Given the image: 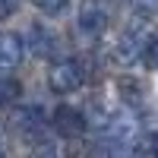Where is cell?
Returning a JSON list of instances; mask_svg holds the SVG:
<instances>
[{
    "instance_id": "1",
    "label": "cell",
    "mask_w": 158,
    "mask_h": 158,
    "mask_svg": "<svg viewBox=\"0 0 158 158\" xmlns=\"http://www.w3.org/2000/svg\"><path fill=\"white\" fill-rule=\"evenodd\" d=\"M152 38H146V29H142L139 22L133 25H127V29L120 32V38H117V44H114V57L117 63H136L139 57H146V48H149Z\"/></svg>"
},
{
    "instance_id": "2",
    "label": "cell",
    "mask_w": 158,
    "mask_h": 158,
    "mask_svg": "<svg viewBox=\"0 0 158 158\" xmlns=\"http://www.w3.org/2000/svg\"><path fill=\"white\" fill-rule=\"evenodd\" d=\"M48 85L57 95H70V92H76L82 85V67L76 60H57L48 73Z\"/></svg>"
},
{
    "instance_id": "3",
    "label": "cell",
    "mask_w": 158,
    "mask_h": 158,
    "mask_svg": "<svg viewBox=\"0 0 158 158\" xmlns=\"http://www.w3.org/2000/svg\"><path fill=\"white\" fill-rule=\"evenodd\" d=\"M108 25V13H104L101 0H82L79 3V29L85 35H101Z\"/></svg>"
},
{
    "instance_id": "4",
    "label": "cell",
    "mask_w": 158,
    "mask_h": 158,
    "mask_svg": "<svg viewBox=\"0 0 158 158\" xmlns=\"http://www.w3.org/2000/svg\"><path fill=\"white\" fill-rule=\"evenodd\" d=\"M10 127L16 130L19 136L32 139L35 133H41V130H44V111H41V108H19L16 114L10 117Z\"/></svg>"
},
{
    "instance_id": "5",
    "label": "cell",
    "mask_w": 158,
    "mask_h": 158,
    "mask_svg": "<svg viewBox=\"0 0 158 158\" xmlns=\"http://www.w3.org/2000/svg\"><path fill=\"white\" fill-rule=\"evenodd\" d=\"M54 127H57V133H60V136L76 139V136H82L85 120H82V114H79L76 108H70V104H60V108L54 111Z\"/></svg>"
},
{
    "instance_id": "6",
    "label": "cell",
    "mask_w": 158,
    "mask_h": 158,
    "mask_svg": "<svg viewBox=\"0 0 158 158\" xmlns=\"http://www.w3.org/2000/svg\"><path fill=\"white\" fill-rule=\"evenodd\" d=\"M29 48L35 57H54L60 44H57V35L48 29V25H32L29 29Z\"/></svg>"
},
{
    "instance_id": "7",
    "label": "cell",
    "mask_w": 158,
    "mask_h": 158,
    "mask_svg": "<svg viewBox=\"0 0 158 158\" xmlns=\"http://www.w3.org/2000/svg\"><path fill=\"white\" fill-rule=\"evenodd\" d=\"M22 38L13 35V32H0V70H16L19 60H22Z\"/></svg>"
},
{
    "instance_id": "8",
    "label": "cell",
    "mask_w": 158,
    "mask_h": 158,
    "mask_svg": "<svg viewBox=\"0 0 158 158\" xmlns=\"http://www.w3.org/2000/svg\"><path fill=\"white\" fill-rule=\"evenodd\" d=\"M117 89H120V101H127L130 108H139V101H142V89H139L136 79L123 76L120 82H117Z\"/></svg>"
},
{
    "instance_id": "9",
    "label": "cell",
    "mask_w": 158,
    "mask_h": 158,
    "mask_svg": "<svg viewBox=\"0 0 158 158\" xmlns=\"http://www.w3.org/2000/svg\"><path fill=\"white\" fill-rule=\"evenodd\" d=\"M19 95H22L19 79H13V76H0V108H6V104L19 101Z\"/></svg>"
},
{
    "instance_id": "10",
    "label": "cell",
    "mask_w": 158,
    "mask_h": 158,
    "mask_svg": "<svg viewBox=\"0 0 158 158\" xmlns=\"http://www.w3.org/2000/svg\"><path fill=\"white\" fill-rule=\"evenodd\" d=\"M32 3L44 13V16H60L67 10V0H32Z\"/></svg>"
},
{
    "instance_id": "11",
    "label": "cell",
    "mask_w": 158,
    "mask_h": 158,
    "mask_svg": "<svg viewBox=\"0 0 158 158\" xmlns=\"http://www.w3.org/2000/svg\"><path fill=\"white\" fill-rule=\"evenodd\" d=\"M139 152L146 155V158H155V155H158V130H155V133H146V136H142Z\"/></svg>"
},
{
    "instance_id": "12",
    "label": "cell",
    "mask_w": 158,
    "mask_h": 158,
    "mask_svg": "<svg viewBox=\"0 0 158 158\" xmlns=\"http://www.w3.org/2000/svg\"><path fill=\"white\" fill-rule=\"evenodd\" d=\"M32 158H57V146L48 142V139L35 142V146H32Z\"/></svg>"
},
{
    "instance_id": "13",
    "label": "cell",
    "mask_w": 158,
    "mask_h": 158,
    "mask_svg": "<svg viewBox=\"0 0 158 158\" xmlns=\"http://www.w3.org/2000/svg\"><path fill=\"white\" fill-rule=\"evenodd\" d=\"M146 63H149L152 70H158V35L152 38V41H149V48H146Z\"/></svg>"
},
{
    "instance_id": "14",
    "label": "cell",
    "mask_w": 158,
    "mask_h": 158,
    "mask_svg": "<svg viewBox=\"0 0 158 158\" xmlns=\"http://www.w3.org/2000/svg\"><path fill=\"white\" fill-rule=\"evenodd\" d=\"M133 6L142 13V16H155L158 13V0H133Z\"/></svg>"
},
{
    "instance_id": "15",
    "label": "cell",
    "mask_w": 158,
    "mask_h": 158,
    "mask_svg": "<svg viewBox=\"0 0 158 158\" xmlns=\"http://www.w3.org/2000/svg\"><path fill=\"white\" fill-rule=\"evenodd\" d=\"M16 6H19V0H0V19H6L10 13H16Z\"/></svg>"
},
{
    "instance_id": "16",
    "label": "cell",
    "mask_w": 158,
    "mask_h": 158,
    "mask_svg": "<svg viewBox=\"0 0 158 158\" xmlns=\"http://www.w3.org/2000/svg\"><path fill=\"white\" fill-rule=\"evenodd\" d=\"M0 158H3V155H0Z\"/></svg>"
}]
</instances>
